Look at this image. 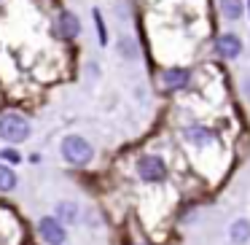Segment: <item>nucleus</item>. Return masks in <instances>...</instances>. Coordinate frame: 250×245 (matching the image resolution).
<instances>
[{
  "label": "nucleus",
  "instance_id": "f257e3e1",
  "mask_svg": "<svg viewBox=\"0 0 250 245\" xmlns=\"http://www.w3.org/2000/svg\"><path fill=\"white\" fill-rule=\"evenodd\" d=\"M62 156H65L70 164H78V167H81V164L92 162L94 148H92V143H89L86 137L70 135V137H65V140H62Z\"/></svg>",
  "mask_w": 250,
  "mask_h": 245
},
{
  "label": "nucleus",
  "instance_id": "f03ea898",
  "mask_svg": "<svg viewBox=\"0 0 250 245\" xmlns=\"http://www.w3.org/2000/svg\"><path fill=\"white\" fill-rule=\"evenodd\" d=\"M0 137L6 143H22L30 137V121L19 113H3L0 116Z\"/></svg>",
  "mask_w": 250,
  "mask_h": 245
},
{
  "label": "nucleus",
  "instance_id": "7ed1b4c3",
  "mask_svg": "<svg viewBox=\"0 0 250 245\" xmlns=\"http://www.w3.org/2000/svg\"><path fill=\"white\" fill-rule=\"evenodd\" d=\"M137 175H140L146 183H159V180H164V175H167V164L159 156H143L140 162H137Z\"/></svg>",
  "mask_w": 250,
  "mask_h": 245
},
{
  "label": "nucleus",
  "instance_id": "20e7f679",
  "mask_svg": "<svg viewBox=\"0 0 250 245\" xmlns=\"http://www.w3.org/2000/svg\"><path fill=\"white\" fill-rule=\"evenodd\" d=\"M38 234L46 245H65L67 234H65V226H62L57 218H41L38 221Z\"/></svg>",
  "mask_w": 250,
  "mask_h": 245
},
{
  "label": "nucleus",
  "instance_id": "39448f33",
  "mask_svg": "<svg viewBox=\"0 0 250 245\" xmlns=\"http://www.w3.org/2000/svg\"><path fill=\"white\" fill-rule=\"evenodd\" d=\"M215 49H218V54H221V57L234 60V57H239V51H242V41H239L234 33H223L221 38L215 41Z\"/></svg>",
  "mask_w": 250,
  "mask_h": 245
},
{
  "label": "nucleus",
  "instance_id": "423d86ee",
  "mask_svg": "<svg viewBox=\"0 0 250 245\" xmlns=\"http://www.w3.org/2000/svg\"><path fill=\"white\" fill-rule=\"evenodd\" d=\"M78 33H81V22H78L76 14L73 11L60 14V35L62 38H76Z\"/></svg>",
  "mask_w": 250,
  "mask_h": 245
},
{
  "label": "nucleus",
  "instance_id": "0eeeda50",
  "mask_svg": "<svg viewBox=\"0 0 250 245\" xmlns=\"http://www.w3.org/2000/svg\"><path fill=\"white\" fill-rule=\"evenodd\" d=\"M162 81H164L167 89H180V87H186V81H188V70H183V67H169V70H164Z\"/></svg>",
  "mask_w": 250,
  "mask_h": 245
},
{
  "label": "nucleus",
  "instance_id": "6e6552de",
  "mask_svg": "<svg viewBox=\"0 0 250 245\" xmlns=\"http://www.w3.org/2000/svg\"><path fill=\"white\" fill-rule=\"evenodd\" d=\"M186 140L194 143V146H210L215 140V135L210 130H205V127H191V130H186Z\"/></svg>",
  "mask_w": 250,
  "mask_h": 245
},
{
  "label": "nucleus",
  "instance_id": "1a4fd4ad",
  "mask_svg": "<svg viewBox=\"0 0 250 245\" xmlns=\"http://www.w3.org/2000/svg\"><path fill=\"white\" fill-rule=\"evenodd\" d=\"M242 11H245L242 0H221V14L226 19H239V17H242Z\"/></svg>",
  "mask_w": 250,
  "mask_h": 245
},
{
  "label": "nucleus",
  "instance_id": "9d476101",
  "mask_svg": "<svg viewBox=\"0 0 250 245\" xmlns=\"http://www.w3.org/2000/svg\"><path fill=\"white\" fill-rule=\"evenodd\" d=\"M248 237H250V221L239 218V221L231 226V240H234L237 245H242V243H248Z\"/></svg>",
  "mask_w": 250,
  "mask_h": 245
},
{
  "label": "nucleus",
  "instance_id": "9b49d317",
  "mask_svg": "<svg viewBox=\"0 0 250 245\" xmlns=\"http://www.w3.org/2000/svg\"><path fill=\"white\" fill-rule=\"evenodd\" d=\"M17 189V173L8 170L6 164H0V191H14Z\"/></svg>",
  "mask_w": 250,
  "mask_h": 245
},
{
  "label": "nucleus",
  "instance_id": "f8f14e48",
  "mask_svg": "<svg viewBox=\"0 0 250 245\" xmlns=\"http://www.w3.org/2000/svg\"><path fill=\"white\" fill-rule=\"evenodd\" d=\"M0 159H8L11 164H19L22 162V154L14 151V148H3V151H0Z\"/></svg>",
  "mask_w": 250,
  "mask_h": 245
},
{
  "label": "nucleus",
  "instance_id": "ddd939ff",
  "mask_svg": "<svg viewBox=\"0 0 250 245\" xmlns=\"http://www.w3.org/2000/svg\"><path fill=\"white\" fill-rule=\"evenodd\" d=\"M94 22H97V30H100V44H108V33H105L103 17H100V11H97V8H94Z\"/></svg>",
  "mask_w": 250,
  "mask_h": 245
},
{
  "label": "nucleus",
  "instance_id": "4468645a",
  "mask_svg": "<svg viewBox=\"0 0 250 245\" xmlns=\"http://www.w3.org/2000/svg\"><path fill=\"white\" fill-rule=\"evenodd\" d=\"M60 213H62L65 218H73V216H76V207H70L67 202H62V205H60Z\"/></svg>",
  "mask_w": 250,
  "mask_h": 245
},
{
  "label": "nucleus",
  "instance_id": "2eb2a0df",
  "mask_svg": "<svg viewBox=\"0 0 250 245\" xmlns=\"http://www.w3.org/2000/svg\"><path fill=\"white\" fill-rule=\"evenodd\" d=\"M248 6H250V3H248Z\"/></svg>",
  "mask_w": 250,
  "mask_h": 245
}]
</instances>
